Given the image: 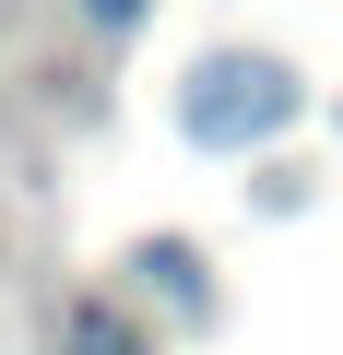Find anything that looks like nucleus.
I'll use <instances>...</instances> for the list:
<instances>
[{"label": "nucleus", "mask_w": 343, "mask_h": 355, "mask_svg": "<svg viewBox=\"0 0 343 355\" xmlns=\"http://www.w3.org/2000/svg\"><path fill=\"white\" fill-rule=\"evenodd\" d=\"M296 119V83L272 71V60H213L202 83H190V130L202 142H261V130H284Z\"/></svg>", "instance_id": "1"}, {"label": "nucleus", "mask_w": 343, "mask_h": 355, "mask_svg": "<svg viewBox=\"0 0 343 355\" xmlns=\"http://www.w3.org/2000/svg\"><path fill=\"white\" fill-rule=\"evenodd\" d=\"M83 12H95V24L118 36V24H142V0H83Z\"/></svg>", "instance_id": "2"}, {"label": "nucleus", "mask_w": 343, "mask_h": 355, "mask_svg": "<svg viewBox=\"0 0 343 355\" xmlns=\"http://www.w3.org/2000/svg\"><path fill=\"white\" fill-rule=\"evenodd\" d=\"M83 355H130V343H118V331H107V320H83Z\"/></svg>", "instance_id": "3"}]
</instances>
